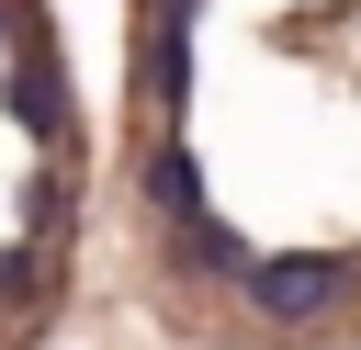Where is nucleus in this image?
Segmentation results:
<instances>
[{
  "mask_svg": "<svg viewBox=\"0 0 361 350\" xmlns=\"http://www.w3.org/2000/svg\"><path fill=\"white\" fill-rule=\"evenodd\" d=\"M237 294H248L271 327H305V316H327V305L350 294V260H327V248H282V260H248Z\"/></svg>",
  "mask_w": 361,
  "mask_h": 350,
  "instance_id": "1",
  "label": "nucleus"
},
{
  "mask_svg": "<svg viewBox=\"0 0 361 350\" xmlns=\"http://www.w3.org/2000/svg\"><path fill=\"white\" fill-rule=\"evenodd\" d=\"M11 113H23L34 135H56V68H45V56H23V68H11Z\"/></svg>",
  "mask_w": 361,
  "mask_h": 350,
  "instance_id": "4",
  "label": "nucleus"
},
{
  "mask_svg": "<svg viewBox=\"0 0 361 350\" xmlns=\"http://www.w3.org/2000/svg\"><path fill=\"white\" fill-rule=\"evenodd\" d=\"M0 34H11V11H0Z\"/></svg>",
  "mask_w": 361,
  "mask_h": 350,
  "instance_id": "5",
  "label": "nucleus"
},
{
  "mask_svg": "<svg viewBox=\"0 0 361 350\" xmlns=\"http://www.w3.org/2000/svg\"><path fill=\"white\" fill-rule=\"evenodd\" d=\"M147 203H158L169 226L203 215V158H192V147H158V158H147Z\"/></svg>",
  "mask_w": 361,
  "mask_h": 350,
  "instance_id": "3",
  "label": "nucleus"
},
{
  "mask_svg": "<svg viewBox=\"0 0 361 350\" xmlns=\"http://www.w3.org/2000/svg\"><path fill=\"white\" fill-rule=\"evenodd\" d=\"M169 271H180V282H226V271H248V248H237V226L180 215V226H169Z\"/></svg>",
  "mask_w": 361,
  "mask_h": 350,
  "instance_id": "2",
  "label": "nucleus"
}]
</instances>
